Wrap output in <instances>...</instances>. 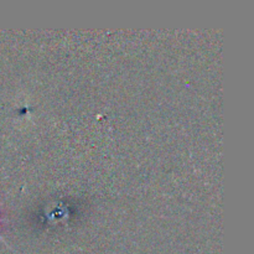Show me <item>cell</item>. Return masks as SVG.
I'll list each match as a JSON object with an SVG mask.
<instances>
[{"mask_svg": "<svg viewBox=\"0 0 254 254\" xmlns=\"http://www.w3.org/2000/svg\"><path fill=\"white\" fill-rule=\"evenodd\" d=\"M0 222H1V218H0ZM0 241H1V242H4L5 245H6V246H9V245H7V243H6V241H5L4 238H2V236H1V235H0Z\"/></svg>", "mask_w": 254, "mask_h": 254, "instance_id": "6da1fadb", "label": "cell"}]
</instances>
